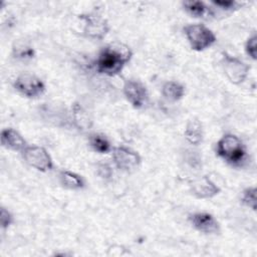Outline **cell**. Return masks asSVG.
<instances>
[{
	"label": "cell",
	"instance_id": "5bb4252c",
	"mask_svg": "<svg viewBox=\"0 0 257 257\" xmlns=\"http://www.w3.org/2000/svg\"><path fill=\"white\" fill-rule=\"evenodd\" d=\"M184 136H185V139L191 145H194V146L200 145L204 137L202 122L198 118L190 119L186 124Z\"/></svg>",
	"mask_w": 257,
	"mask_h": 257
},
{
	"label": "cell",
	"instance_id": "cb8c5ba5",
	"mask_svg": "<svg viewBox=\"0 0 257 257\" xmlns=\"http://www.w3.org/2000/svg\"><path fill=\"white\" fill-rule=\"evenodd\" d=\"M97 173L98 175L102 178V179H109L111 177V174H112V171H111V168L105 164V163H101L98 165L97 167Z\"/></svg>",
	"mask_w": 257,
	"mask_h": 257
},
{
	"label": "cell",
	"instance_id": "ba28073f",
	"mask_svg": "<svg viewBox=\"0 0 257 257\" xmlns=\"http://www.w3.org/2000/svg\"><path fill=\"white\" fill-rule=\"evenodd\" d=\"M111 157L114 166L125 173L136 171L142 163V158L139 153L125 146L112 148Z\"/></svg>",
	"mask_w": 257,
	"mask_h": 257
},
{
	"label": "cell",
	"instance_id": "7c38bea8",
	"mask_svg": "<svg viewBox=\"0 0 257 257\" xmlns=\"http://www.w3.org/2000/svg\"><path fill=\"white\" fill-rule=\"evenodd\" d=\"M1 144L4 148L14 152H22L27 147V143L22 135L12 127L2 130Z\"/></svg>",
	"mask_w": 257,
	"mask_h": 257
},
{
	"label": "cell",
	"instance_id": "2e32d148",
	"mask_svg": "<svg viewBox=\"0 0 257 257\" xmlns=\"http://www.w3.org/2000/svg\"><path fill=\"white\" fill-rule=\"evenodd\" d=\"M185 86L175 80L166 81L162 86L163 96L170 101H178L182 99L185 95Z\"/></svg>",
	"mask_w": 257,
	"mask_h": 257
},
{
	"label": "cell",
	"instance_id": "ffe728a7",
	"mask_svg": "<svg viewBox=\"0 0 257 257\" xmlns=\"http://www.w3.org/2000/svg\"><path fill=\"white\" fill-rule=\"evenodd\" d=\"M241 203L251 209L252 211H256V188L248 187L246 188L241 195Z\"/></svg>",
	"mask_w": 257,
	"mask_h": 257
},
{
	"label": "cell",
	"instance_id": "7a4b0ae2",
	"mask_svg": "<svg viewBox=\"0 0 257 257\" xmlns=\"http://www.w3.org/2000/svg\"><path fill=\"white\" fill-rule=\"evenodd\" d=\"M216 153L232 167H242L247 159V149L244 143L233 134H226L217 142Z\"/></svg>",
	"mask_w": 257,
	"mask_h": 257
},
{
	"label": "cell",
	"instance_id": "ac0fdd59",
	"mask_svg": "<svg viewBox=\"0 0 257 257\" xmlns=\"http://www.w3.org/2000/svg\"><path fill=\"white\" fill-rule=\"evenodd\" d=\"M182 6L184 9L193 17L201 18L205 17L209 14H211V10L206 3L203 1H197V0H187L182 2Z\"/></svg>",
	"mask_w": 257,
	"mask_h": 257
},
{
	"label": "cell",
	"instance_id": "6da1fadb",
	"mask_svg": "<svg viewBox=\"0 0 257 257\" xmlns=\"http://www.w3.org/2000/svg\"><path fill=\"white\" fill-rule=\"evenodd\" d=\"M132 57L133 51L126 44L119 41L108 43L98 53L95 60L96 71L104 75L115 76L122 71Z\"/></svg>",
	"mask_w": 257,
	"mask_h": 257
},
{
	"label": "cell",
	"instance_id": "8992f818",
	"mask_svg": "<svg viewBox=\"0 0 257 257\" xmlns=\"http://www.w3.org/2000/svg\"><path fill=\"white\" fill-rule=\"evenodd\" d=\"M83 23V34L91 39L101 40L109 31V24L105 18L95 13H85L78 16Z\"/></svg>",
	"mask_w": 257,
	"mask_h": 257
},
{
	"label": "cell",
	"instance_id": "d6986e66",
	"mask_svg": "<svg viewBox=\"0 0 257 257\" xmlns=\"http://www.w3.org/2000/svg\"><path fill=\"white\" fill-rule=\"evenodd\" d=\"M12 55L18 60L26 61L35 57V50L29 44L19 40L14 42L12 46Z\"/></svg>",
	"mask_w": 257,
	"mask_h": 257
},
{
	"label": "cell",
	"instance_id": "9a60e30c",
	"mask_svg": "<svg viewBox=\"0 0 257 257\" xmlns=\"http://www.w3.org/2000/svg\"><path fill=\"white\" fill-rule=\"evenodd\" d=\"M72 120L77 130L84 132L90 128L92 125V120L87 113V111L77 102L72 105Z\"/></svg>",
	"mask_w": 257,
	"mask_h": 257
},
{
	"label": "cell",
	"instance_id": "8fae6325",
	"mask_svg": "<svg viewBox=\"0 0 257 257\" xmlns=\"http://www.w3.org/2000/svg\"><path fill=\"white\" fill-rule=\"evenodd\" d=\"M190 189L192 194L199 199H210L221 192L220 187L208 176H202L194 179L190 183Z\"/></svg>",
	"mask_w": 257,
	"mask_h": 257
},
{
	"label": "cell",
	"instance_id": "3957f363",
	"mask_svg": "<svg viewBox=\"0 0 257 257\" xmlns=\"http://www.w3.org/2000/svg\"><path fill=\"white\" fill-rule=\"evenodd\" d=\"M184 33L190 47L195 51H204L217 41V37L214 32L207 26L199 23L185 26Z\"/></svg>",
	"mask_w": 257,
	"mask_h": 257
},
{
	"label": "cell",
	"instance_id": "4fadbf2b",
	"mask_svg": "<svg viewBox=\"0 0 257 257\" xmlns=\"http://www.w3.org/2000/svg\"><path fill=\"white\" fill-rule=\"evenodd\" d=\"M59 183L62 185V187L68 189V190H81L85 187V180L82 176L68 171V170H62L59 172L58 175Z\"/></svg>",
	"mask_w": 257,
	"mask_h": 257
},
{
	"label": "cell",
	"instance_id": "5b68a950",
	"mask_svg": "<svg viewBox=\"0 0 257 257\" xmlns=\"http://www.w3.org/2000/svg\"><path fill=\"white\" fill-rule=\"evenodd\" d=\"M221 63L227 78L234 84H241L249 74L250 66L238 57L227 52L222 53Z\"/></svg>",
	"mask_w": 257,
	"mask_h": 257
},
{
	"label": "cell",
	"instance_id": "44dd1931",
	"mask_svg": "<svg viewBox=\"0 0 257 257\" xmlns=\"http://www.w3.org/2000/svg\"><path fill=\"white\" fill-rule=\"evenodd\" d=\"M245 52L252 60H256V58H257V35H256V33H253L246 40Z\"/></svg>",
	"mask_w": 257,
	"mask_h": 257
},
{
	"label": "cell",
	"instance_id": "e0dca14e",
	"mask_svg": "<svg viewBox=\"0 0 257 257\" xmlns=\"http://www.w3.org/2000/svg\"><path fill=\"white\" fill-rule=\"evenodd\" d=\"M88 143L91 149L99 154H107L111 152V143L106 136L100 133H93L88 137Z\"/></svg>",
	"mask_w": 257,
	"mask_h": 257
},
{
	"label": "cell",
	"instance_id": "7402d4cb",
	"mask_svg": "<svg viewBox=\"0 0 257 257\" xmlns=\"http://www.w3.org/2000/svg\"><path fill=\"white\" fill-rule=\"evenodd\" d=\"M14 222V217L12 213L5 207H1L0 210V225L3 230L8 229Z\"/></svg>",
	"mask_w": 257,
	"mask_h": 257
},
{
	"label": "cell",
	"instance_id": "30bf717a",
	"mask_svg": "<svg viewBox=\"0 0 257 257\" xmlns=\"http://www.w3.org/2000/svg\"><path fill=\"white\" fill-rule=\"evenodd\" d=\"M191 225L199 232L204 234H219L220 224L217 219L207 212H195L189 215Z\"/></svg>",
	"mask_w": 257,
	"mask_h": 257
},
{
	"label": "cell",
	"instance_id": "603a6c76",
	"mask_svg": "<svg viewBox=\"0 0 257 257\" xmlns=\"http://www.w3.org/2000/svg\"><path fill=\"white\" fill-rule=\"evenodd\" d=\"M212 4L225 11H232L240 6V3L234 0H213Z\"/></svg>",
	"mask_w": 257,
	"mask_h": 257
},
{
	"label": "cell",
	"instance_id": "9c48e42d",
	"mask_svg": "<svg viewBox=\"0 0 257 257\" xmlns=\"http://www.w3.org/2000/svg\"><path fill=\"white\" fill-rule=\"evenodd\" d=\"M122 92L126 100L135 107L142 108L148 102L149 92L146 85L137 79H125L122 86Z\"/></svg>",
	"mask_w": 257,
	"mask_h": 257
},
{
	"label": "cell",
	"instance_id": "277c9868",
	"mask_svg": "<svg viewBox=\"0 0 257 257\" xmlns=\"http://www.w3.org/2000/svg\"><path fill=\"white\" fill-rule=\"evenodd\" d=\"M13 86L20 94L29 98H35L42 95L46 89L43 80L29 72L19 74L15 78Z\"/></svg>",
	"mask_w": 257,
	"mask_h": 257
},
{
	"label": "cell",
	"instance_id": "52a82bcc",
	"mask_svg": "<svg viewBox=\"0 0 257 257\" xmlns=\"http://www.w3.org/2000/svg\"><path fill=\"white\" fill-rule=\"evenodd\" d=\"M24 161L39 172L45 173L53 169V161L49 153L40 146H28L21 152Z\"/></svg>",
	"mask_w": 257,
	"mask_h": 257
}]
</instances>
